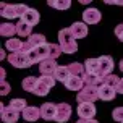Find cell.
Instances as JSON below:
<instances>
[{
    "label": "cell",
    "instance_id": "6da1fadb",
    "mask_svg": "<svg viewBox=\"0 0 123 123\" xmlns=\"http://www.w3.org/2000/svg\"><path fill=\"white\" fill-rule=\"evenodd\" d=\"M58 44H60L62 50L65 54H74L78 50V42H76V37L73 36V32L70 28L67 29H62L58 32Z\"/></svg>",
    "mask_w": 123,
    "mask_h": 123
},
{
    "label": "cell",
    "instance_id": "7a4b0ae2",
    "mask_svg": "<svg viewBox=\"0 0 123 123\" xmlns=\"http://www.w3.org/2000/svg\"><path fill=\"white\" fill-rule=\"evenodd\" d=\"M28 12V6L26 5H8L5 2L0 3V15L3 18H8V19H13V18H23V15Z\"/></svg>",
    "mask_w": 123,
    "mask_h": 123
},
{
    "label": "cell",
    "instance_id": "3957f363",
    "mask_svg": "<svg viewBox=\"0 0 123 123\" xmlns=\"http://www.w3.org/2000/svg\"><path fill=\"white\" fill-rule=\"evenodd\" d=\"M97 99H99V89L91 86H84L76 96L78 104H94Z\"/></svg>",
    "mask_w": 123,
    "mask_h": 123
},
{
    "label": "cell",
    "instance_id": "277c9868",
    "mask_svg": "<svg viewBox=\"0 0 123 123\" xmlns=\"http://www.w3.org/2000/svg\"><path fill=\"white\" fill-rule=\"evenodd\" d=\"M31 58V62L32 63H42L44 60H47V58H50V44H42V45H39V47H36V49H32L28 54Z\"/></svg>",
    "mask_w": 123,
    "mask_h": 123
},
{
    "label": "cell",
    "instance_id": "5b68a950",
    "mask_svg": "<svg viewBox=\"0 0 123 123\" xmlns=\"http://www.w3.org/2000/svg\"><path fill=\"white\" fill-rule=\"evenodd\" d=\"M8 62L12 63L13 67L16 68H29L32 65L29 55L25 54V52H15V54H10L8 55Z\"/></svg>",
    "mask_w": 123,
    "mask_h": 123
},
{
    "label": "cell",
    "instance_id": "8992f818",
    "mask_svg": "<svg viewBox=\"0 0 123 123\" xmlns=\"http://www.w3.org/2000/svg\"><path fill=\"white\" fill-rule=\"evenodd\" d=\"M55 81L57 80L54 76H41V78H39V84H37L34 94H36V96H47L49 91L55 86Z\"/></svg>",
    "mask_w": 123,
    "mask_h": 123
},
{
    "label": "cell",
    "instance_id": "52a82bcc",
    "mask_svg": "<svg viewBox=\"0 0 123 123\" xmlns=\"http://www.w3.org/2000/svg\"><path fill=\"white\" fill-rule=\"evenodd\" d=\"M42 44H47V42H45V36H44V34H31V36L26 39V42H25V45H23V50H21V52L29 54L32 49H36V47L42 45Z\"/></svg>",
    "mask_w": 123,
    "mask_h": 123
},
{
    "label": "cell",
    "instance_id": "ba28073f",
    "mask_svg": "<svg viewBox=\"0 0 123 123\" xmlns=\"http://www.w3.org/2000/svg\"><path fill=\"white\" fill-rule=\"evenodd\" d=\"M0 117H2L3 123H16L19 118V113L10 107H6L5 104H0Z\"/></svg>",
    "mask_w": 123,
    "mask_h": 123
},
{
    "label": "cell",
    "instance_id": "9c48e42d",
    "mask_svg": "<svg viewBox=\"0 0 123 123\" xmlns=\"http://www.w3.org/2000/svg\"><path fill=\"white\" fill-rule=\"evenodd\" d=\"M71 117V107L63 102V104H57V117H55V122L57 123H65L70 120Z\"/></svg>",
    "mask_w": 123,
    "mask_h": 123
},
{
    "label": "cell",
    "instance_id": "30bf717a",
    "mask_svg": "<svg viewBox=\"0 0 123 123\" xmlns=\"http://www.w3.org/2000/svg\"><path fill=\"white\" fill-rule=\"evenodd\" d=\"M99 63H100V78H104L107 74H112L113 71V58L109 55H102L99 57Z\"/></svg>",
    "mask_w": 123,
    "mask_h": 123
},
{
    "label": "cell",
    "instance_id": "8fae6325",
    "mask_svg": "<svg viewBox=\"0 0 123 123\" xmlns=\"http://www.w3.org/2000/svg\"><path fill=\"white\" fill-rule=\"evenodd\" d=\"M57 68H58V65H57V62L54 58H47L42 63H39V70H41L42 76H54Z\"/></svg>",
    "mask_w": 123,
    "mask_h": 123
},
{
    "label": "cell",
    "instance_id": "7c38bea8",
    "mask_svg": "<svg viewBox=\"0 0 123 123\" xmlns=\"http://www.w3.org/2000/svg\"><path fill=\"white\" fill-rule=\"evenodd\" d=\"M41 117L44 120H55L57 117V104H52V102H45V104L41 105Z\"/></svg>",
    "mask_w": 123,
    "mask_h": 123
},
{
    "label": "cell",
    "instance_id": "4fadbf2b",
    "mask_svg": "<svg viewBox=\"0 0 123 123\" xmlns=\"http://www.w3.org/2000/svg\"><path fill=\"white\" fill-rule=\"evenodd\" d=\"M100 18H102V15L97 8H87L83 13V19H84L86 25H97L100 21Z\"/></svg>",
    "mask_w": 123,
    "mask_h": 123
},
{
    "label": "cell",
    "instance_id": "5bb4252c",
    "mask_svg": "<svg viewBox=\"0 0 123 123\" xmlns=\"http://www.w3.org/2000/svg\"><path fill=\"white\" fill-rule=\"evenodd\" d=\"M78 115L83 120H92L96 115V107L94 104H80L78 105Z\"/></svg>",
    "mask_w": 123,
    "mask_h": 123
},
{
    "label": "cell",
    "instance_id": "9a60e30c",
    "mask_svg": "<svg viewBox=\"0 0 123 123\" xmlns=\"http://www.w3.org/2000/svg\"><path fill=\"white\" fill-rule=\"evenodd\" d=\"M84 70H86V74H94V76H99L100 74V63H99V58H87L84 62ZM100 78V76H99Z\"/></svg>",
    "mask_w": 123,
    "mask_h": 123
},
{
    "label": "cell",
    "instance_id": "2e32d148",
    "mask_svg": "<svg viewBox=\"0 0 123 123\" xmlns=\"http://www.w3.org/2000/svg\"><path fill=\"white\" fill-rule=\"evenodd\" d=\"M26 122H36L41 117V107H34V105H28L25 109V112L21 113Z\"/></svg>",
    "mask_w": 123,
    "mask_h": 123
},
{
    "label": "cell",
    "instance_id": "e0dca14e",
    "mask_svg": "<svg viewBox=\"0 0 123 123\" xmlns=\"http://www.w3.org/2000/svg\"><path fill=\"white\" fill-rule=\"evenodd\" d=\"M65 86L70 89V91H78L80 92L83 87H84V78H80V76H70L68 81L65 83Z\"/></svg>",
    "mask_w": 123,
    "mask_h": 123
},
{
    "label": "cell",
    "instance_id": "ac0fdd59",
    "mask_svg": "<svg viewBox=\"0 0 123 123\" xmlns=\"http://www.w3.org/2000/svg\"><path fill=\"white\" fill-rule=\"evenodd\" d=\"M39 19H41V16H39V12H37V10H34V8H28V12L23 15L21 21L28 23L29 26H36L37 23H39Z\"/></svg>",
    "mask_w": 123,
    "mask_h": 123
},
{
    "label": "cell",
    "instance_id": "d6986e66",
    "mask_svg": "<svg viewBox=\"0 0 123 123\" xmlns=\"http://www.w3.org/2000/svg\"><path fill=\"white\" fill-rule=\"evenodd\" d=\"M70 29H71V32H73V36L76 37V39H83V37L87 36V26H86V23H80V21H76V23H73V25L70 26Z\"/></svg>",
    "mask_w": 123,
    "mask_h": 123
},
{
    "label": "cell",
    "instance_id": "ffe728a7",
    "mask_svg": "<svg viewBox=\"0 0 123 123\" xmlns=\"http://www.w3.org/2000/svg\"><path fill=\"white\" fill-rule=\"evenodd\" d=\"M115 94H117V89L115 87H110V86H102L99 87V99H102V100H112V99L115 97Z\"/></svg>",
    "mask_w": 123,
    "mask_h": 123
},
{
    "label": "cell",
    "instance_id": "44dd1931",
    "mask_svg": "<svg viewBox=\"0 0 123 123\" xmlns=\"http://www.w3.org/2000/svg\"><path fill=\"white\" fill-rule=\"evenodd\" d=\"M37 84H39V80H37L36 76H28V78H25V80H23V83H21L23 89H25V91L32 92V94H34V91H36Z\"/></svg>",
    "mask_w": 123,
    "mask_h": 123
},
{
    "label": "cell",
    "instance_id": "7402d4cb",
    "mask_svg": "<svg viewBox=\"0 0 123 123\" xmlns=\"http://www.w3.org/2000/svg\"><path fill=\"white\" fill-rule=\"evenodd\" d=\"M16 34H18L19 37H28L32 34V26H29L28 23H25V21H19L18 25H16Z\"/></svg>",
    "mask_w": 123,
    "mask_h": 123
},
{
    "label": "cell",
    "instance_id": "603a6c76",
    "mask_svg": "<svg viewBox=\"0 0 123 123\" xmlns=\"http://www.w3.org/2000/svg\"><path fill=\"white\" fill-rule=\"evenodd\" d=\"M23 45H25V42L21 41V39H8L5 44L6 50H10L12 54H15V52H21L23 50Z\"/></svg>",
    "mask_w": 123,
    "mask_h": 123
},
{
    "label": "cell",
    "instance_id": "cb8c5ba5",
    "mask_svg": "<svg viewBox=\"0 0 123 123\" xmlns=\"http://www.w3.org/2000/svg\"><path fill=\"white\" fill-rule=\"evenodd\" d=\"M70 76H71V73H70V70H68V65H67V67H58V68H57V71H55V74H54V78H55L57 81L63 83V84L68 81Z\"/></svg>",
    "mask_w": 123,
    "mask_h": 123
},
{
    "label": "cell",
    "instance_id": "d4e9b609",
    "mask_svg": "<svg viewBox=\"0 0 123 123\" xmlns=\"http://www.w3.org/2000/svg\"><path fill=\"white\" fill-rule=\"evenodd\" d=\"M68 70H70V73L73 74V76H80V78H84V74H86V70H84V63H78V62H74V63H70V65H68Z\"/></svg>",
    "mask_w": 123,
    "mask_h": 123
},
{
    "label": "cell",
    "instance_id": "484cf974",
    "mask_svg": "<svg viewBox=\"0 0 123 123\" xmlns=\"http://www.w3.org/2000/svg\"><path fill=\"white\" fill-rule=\"evenodd\" d=\"M15 34H16V25H12V23H3V25H0V36L13 37Z\"/></svg>",
    "mask_w": 123,
    "mask_h": 123
},
{
    "label": "cell",
    "instance_id": "4316f807",
    "mask_svg": "<svg viewBox=\"0 0 123 123\" xmlns=\"http://www.w3.org/2000/svg\"><path fill=\"white\" fill-rule=\"evenodd\" d=\"M84 86H91V87H100L102 86V78L94 76V74H84Z\"/></svg>",
    "mask_w": 123,
    "mask_h": 123
},
{
    "label": "cell",
    "instance_id": "83f0119b",
    "mask_svg": "<svg viewBox=\"0 0 123 123\" xmlns=\"http://www.w3.org/2000/svg\"><path fill=\"white\" fill-rule=\"evenodd\" d=\"M26 104H28V102H26L25 99H13L8 107H10V109H13V110H16L18 113H19V112L23 113V112H25V109L28 107Z\"/></svg>",
    "mask_w": 123,
    "mask_h": 123
},
{
    "label": "cell",
    "instance_id": "f1b7e54d",
    "mask_svg": "<svg viewBox=\"0 0 123 123\" xmlns=\"http://www.w3.org/2000/svg\"><path fill=\"white\" fill-rule=\"evenodd\" d=\"M49 6L57 8V10H68L71 6L70 0H49Z\"/></svg>",
    "mask_w": 123,
    "mask_h": 123
},
{
    "label": "cell",
    "instance_id": "f546056e",
    "mask_svg": "<svg viewBox=\"0 0 123 123\" xmlns=\"http://www.w3.org/2000/svg\"><path fill=\"white\" fill-rule=\"evenodd\" d=\"M118 81H120V78H118L117 74H107V76H104V78H102V84L110 86V87H115V89H117Z\"/></svg>",
    "mask_w": 123,
    "mask_h": 123
},
{
    "label": "cell",
    "instance_id": "4dcf8cb0",
    "mask_svg": "<svg viewBox=\"0 0 123 123\" xmlns=\"http://www.w3.org/2000/svg\"><path fill=\"white\" fill-rule=\"evenodd\" d=\"M63 52L60 47V44H50V58H54V60H57L58 57H60V54Z\"/></svg>",
    "mask_w": 123,
    "mask_h": 123
},
{
    "label": "cell",
    "instance_id": "1f68e13d",
    "mask_svg": "<svg viewBox=\"0 0 123 123\" xmlns=\"http://www.w3.org/2000/svg\"><path fill=\"white\" fill-rule=\"evenodd\" d=\"M112 117H113V120H115V122L123 123V107H117V109H113Z\"/></svg>",
    "mask_w": 123,
    "mask_h": 123
},
{
    "label": "cell",
    "instance_id": "d6a6232c",
    "mask_svg": "<svg viewBox=\"0 0 123 123\" xmlns=\"http://www.w3.org/2000/svg\"><path fill=\"white\" fill-rule=\"evenodd\" d=\"M10 92V84L6 83V80H2L0 81V94L2 96H6Z\"/></svg>",
    "mask_w": 123,
    "mask_h": 123
},
{
    "label": "cell",
    "instance_id": "836d02e7",
    "mask_svg": "<svg viewBox=\"0 0 123 123\" xmlns=\"http://www.w3.org/2000/svg\"><path fill=\"white\" fill-rule=\"evenodd\" d=\"M115 36L123 42V25H118L117 28H115Z\"/></svg>",
    "mask_w": 123,
    "mask_h": 123
},
{
    "label": "cell",
    "instance_id": "e575fe53",
    "mask_svg": "<svg viewBox=\"0 0 123 123\" xmlns=\"http://www.w3.org/2000/svg\"><path fill=\"white\" fill-rule=\"evenodd\" d=\"M117 92L123 94V78H120V81H118V84H117Z\"/></svg>",
    "mask_w": 123,
    "mask_h": 123
},
{
    "label": "cell",
    "instance_id": "d590c367",
    "mask_svg": "<svg viewBox=\"0 0 123 123\" xmlns=\"http://www.w3.org/2000/svg\"><path fill=\"white\" fill-rule=\"evenodd\" d=\"M76 123H99V122H97V120H94V118H92V120H83V118H80Z\"/></svg>",
    "mask_w": 123,
    "mask_h": 123
},
{
    "label": "cell",
    "instance_id": "8d00e7d4",
    "mask_svg": "<svg viewBox=\"0 0 123 123\" xmlns=\"http://www.w3.org/2000/svg\"><path fill=\"white\" fill-rule=\"evenodd\" d=\"M107 5H123V2H110V0H107Z\"/></svg>",
    "mask_w": 123,
    "mask_h": 123
},
{
    "label": "cell",
    "instance_id": "74e56055",
    "mask_svg": "<svg viewBox=\"0 0 123 123\" xmlns=\"http://www.w3.org/2000/svg\"><path fill=\"white\" fill-rule=\"evenodd\" d=\"M5 58H8L5 54V50H0V60H5Z\"/></svg>",
    "mask_w": 123,
    "mask_h": 123
},
{
    "label": "cell",
    "instance_id": "f35d334b",
    "mask_svg": "<svg viewBox=\"0 0 123 123\" xmlns=\"http://www.w3.org/2000/svg\"><path fill=\"white\" fill-rule=\"evenodd\" d=\"M2 80H5V70L3 68H0V81Z\"/></svg>",
    "mask_w": 123,
    "mask_h": 123
},
{
    "label": "cell",
    "instance_id": "ab89813d",
    "mask_svg": "<svg viewBox=\"0 0 123 123\" xmlns=\"http://www.w3.org/2000/svg\"><path fill=\"white\" fill-rule=\"evenodd\" d=\"M120 70H122V71H123V58H122V60H120Z\"/></svg>",
    "mask_w": 123,
    "mask_h": 123
}]
</instances>
